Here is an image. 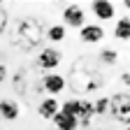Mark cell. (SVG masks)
Returning a JSON list of instances; mask_svg holds the SVG:
<instances>
[{"mask_svg": "<svg viewBox=\"0 0 130 130\" xmlns=\"http://www.w3.org/2000/svg\"><path fill=\"white\" fill-rule=\"evenodd\" d=\"M7 21H9V14L5 12V7H3V5H0V32L7 28Z\"/></svg>", "mask_w": 130, "mask_h": 130, "instance_id": "cell-16", "label": "cell"}, {"mask_svg": "<svg viewBox=\"0 0 130 130\" xmlns=\"http://www.w3.org/2000/svg\"><path fill=\"white\" fill-rule=\"evenodd\" d=\"M65 32H68V28H65L63 23H56V26H51L44 32V37H49L51 42H63L65 40Z\"/></svg>", "mask_w": 130, "mask_h": 130, "instance_id": "cell-13", "label": "cell"}, {"mask_svg": "<svg viewBox=\"0 0 130 130\" xmlns=\"http://www.w3.org/2000/svg\"><path fill=\"white\" fill-rule=\"evenodd\" d=\"M63 26L65 28H81V26H86V14L84 9H81L79 5H68L63 9Z\"/></svg>", "mask_w": 130, "mask_h": 130, "instance_id": "cell-6", "label": "cell"}, {"mask_svg": "<svg viewBox=\"0 0 130 130\" xmlns=\"http://www.w3.org/2000/svg\"><path fill=\"white\" fill-rule=\"evenodd\" d=\"M65 86H68V79L60 77V74H56V72H46V74L42 77V81H40V91H42V93H49V98L63 93Z\"/></svg>", "mask_w": 130, "mask_h": 130, "instance_id": "cell-4", "label": "cell"}, {"mask_svg": "<svg viewBox=\"0 0 130 130\" xmlns=\"http://www.w3.org/2000/svg\"><path fill=\"white\" fill-rule=\"evenodd\" d=\"M5 79H7V68H5L3 63H0V84H3Z\"/></svg>", "mask_w": 130, "mask_h": 130, "instance_id": "cell-17", "label": "cell"}, {"mask_svg": "<svg viewBox=\"0 0 130 130\" xmlns=\"http://www.w3.org/2000/svg\"><path fill=\"white\" fill-rule=\"evenodd\" d=\"M125 130H130V125H125Z\"/></svg>", "mask_w": 130, "mask_h": 130, "instance_id": "cell-19", "label": "cell"}, {"mask_svg": "<svg viewBox=\"0 0 130 130\" xmlns=\"http://www.w3.org/2000/svg\"><path fill=\"white\" fill-rule=\"evenodd\" d=\"M58 109H60V102L56 100V98H44V100L40 102V107H37V114H40L42 119L51 121L56 114H58Z\"/></svg>", "mask_w": 130, "mask_h": 130, "instance_id": "cell-9", "label": "cell"}, {"mask_svg": "<svg viewBox=\"0 0 130 130\" xmlns=\"http://www.w3.org/2000/svg\"><path fill=\"white\" fill-rule=\"evenodd\" d=\"M116 60H119V51H116V49H102V51H100V63L114 65Z\"/></svg>", "mask_w": 130, "mask_h": 130, "instance_id": "cell-15", "label": "cell"}, {"mask_svg": "<svg viewBox=\"0 0 130 130\" xmlns=\"http://www.w3.org/2000/svg\"><path fill=\"white\" fill-rule=\"evenodd\" d=\"M105 35L107 32H105V28L100 23H86V26L79 28V40L84 44H98V42H102Z\"/></svg>", "mask_w": 130, "mask_h": 130, "instance_id": "cell-7", "label": "cell"}, {"mask_svg": "<svg viewBox=\"0 0 130 130\" xmlns=\"http://www.w3.org/2000/svg\"><path fill=\"white\" fill-rule=\"evenodd\" d=\"M121 81H123L125 88H128V84H130V74H128V72H123V74H121Z\"/></svg>", "mask_w": 130, "mask_h": 130, "instance_id": "cell-18", "label": "cell"}, {"mask_svg": "<svg viewBox=\"0 0 130 130\" xmlns=\"http://www.w3.org/2000/svg\"><path fill=\"white\" fill-rule=\"evenodd\" d=\"M60 60H63L60 51L49 46V49H42V54L37 56V68L40 70H46V72H54L58 65H60Z\"/></svg>", "mask_w": 130, "mask_h": 130, "instance_id": "cell-5", "label": "cell"}, {"mask_svg": "<svg viewBox=\"0 0 130 130\" xmlns=\"http://www.w3.org/2000/svg\"><path fill=\"white\" fill-rule=\"evenodd\" d=\"M0 119L3 121H16L19 119V102L9 100V98L0 100Z\"/></svg>", "mask_w": 130, "mask_h": 130, "instance_id": "cell-10", "label": "cell"}, {"mask_svg": "<svg viewBox=\"0 0 130 130\" xmlns=\"http://www.w3.org/2000/svg\"><path fill=\"white\" fill-rule=\"evenodd\" d=\"M84 65L86 70H79V68H72V77H70V84L79 91V93H88V91H95L102 86V79L98 74L95 68H91V63L84 58Z\"/></svg>", "mask_w": 130, "mask_h": 130, "instance_id": "cell-2", "label": "cell"}, {"mask_svg": "<svg viewBox=\"0 0 130 130\" xmlns=\"http://www.w3.org/2000/svg\"><path fill=\"white\" fill-rule=\"evenodd\" d=\"M114 37L128 42V37H130V19L128 16H123V19L116 21V26H114Z\"/></svg>", "mask_w": 130, "mask_h": 130, "instance_id": "cell-12", "label": "cell"}, {"mask_svg": "<svg viewBox=\"0 0 130 130\" xmlns=\"http://www.w3.org/2000/svg\"><path fill=\"white\" fill-rule=\"evenodd\" d=\"M51 121H54L56 130H77L79 128V121L74 116H70V114H63V111H58Z\"/></svg>", "mask_w": 130, "mask_h": 130, "instance_id": "cell-11", "label": "cell"}, {"mask_svg": "<svg viewBox=\"0 0 130 130\" xmlns=\"http://www.w3.org/2000/svg\"><path fill=\"white\" fill-rule=\"evenodd\" d=\"M109 114L116 121L125 123V125L130 123V98H128V91L109 98Z\"/></svg>", "mask_w": 130, "mask_h": 130, "instance_id": "cell-3", "label": "cell"}, {"mask_svg": "<svg viewBox=\"0 0 130 130\" xmlns=\"http://www.w3.org/2000/svg\"><path fill=\"white\" fill-rule=\"evenodd\" d=\"M44 40V28L37 19H21L19 21V30H16V37L14 44L21 46V49H32V46H40Z\"/></svg>", "mask_w": 130, "mask_h": 130, "instance_id": "cell-1", "label": "cell"}, {"mask_svg": "<svg viewBox=\"0 0 130 130\" xmlns=\"http://www.w3.org/2000/svg\"><path fill=\"white\" fill-rule=\"evenodd\" d=\"M91 12L98 21H111L114 16H116V7L114 3H107V0H98V3L91 5Z\"/></svg>", "mask_w": 130, "mask_h": 130, "instance_id": "cell-8", "label": "cell"}, {"mask_svg": "<svg viewBox=\"0 0 130 130\" xmlns=\"http://www.w3.org/2000/svg\"><path fill=\"white\" fill-rule=\"evenodd\" d=\"M93 114L95 116H107L109 114V98H100L93 102Z\"/></svg>", "mask_w": 130, "mask_h": 130, "instance_id": "cell-14", "label": "cell"}]
</instances>
